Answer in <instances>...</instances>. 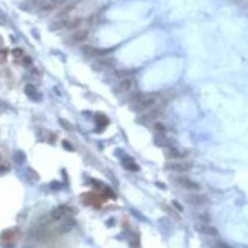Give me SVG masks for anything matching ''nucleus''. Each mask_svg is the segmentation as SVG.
I'll use <instances>...</instances> for the list:
<instances>
[{
    "label": "nucleus",
    "instance_id": "1",
    "mask_svg": "<svg viewBox=\"0 0 248 248\" xmlns=\"http://www.w3.org/2000/svg\"><path fill=\"white\" fill-rule=\"evenodd\" d=\"M155 102H157V95H140L139 102H137V108L139 110L151 108Z\"/></svg>",
    "mask_w": 248,
    "mask_h": 248
},
{
    "label": "nucleus",
    "instance_id": "2",
    "mask_svg": "<svg viewBox=\"0 0 248 248\" xmlns=\"http://www.w3.org/2000/svg\"><path fill=\"white\" fill-rule=\"evenodd\" d=\"M70 215H75V210L67 205H61L58 208H55L54 212H52V218L54 219H62V218H67Z\"/></svg>",
    "mask_w": 248,
    "mask_h": 248
},
{
    "label": "nucleus",
    "instance_id": "3",
    "mask_svg": "<svg viewBox=\"0 0 248 248\" xmlns=\"http://www.w3.org/2000/svg\"><path fill=\"white\" fill-rule=\"evenodd\" d=\"M177 183H178L180 186L186 187V189H190V190H198V189H200V184H198V183H195V181H192V180H189V178H186V177H178V178H177Z\"/></svg>",
    "mask_w": 248,
    "mask_h": 248
},
{
    "label": "nucleus",
    "instance_id": "4",
    "mask_svg": "<svg viewBox=\"0 0 248 248\" xmlns=\"http://www.w3.org/2000/svg\"><path fill=\"white\" fill-rule=\"evenodd\" d=\"M166 167L171 169V171L183 172V171H189V169L192 167V164H190V163H183V161H180V163H167Z\"/></svg>",
    "mask_w": 248,
    "mask_h": 248
},
{
    "label": "nucleus",
    "instance_id": "5",
    "mask_svg": "<svg viewBox=\"0 0 248 248\" xmlns=\"http://www.w3.org/2000/svg\"><path fill=\"white\" fill-rule=\"evenodd\" d=\"M187 201H189L190 204H193V205H201V204H204L207 200H205V197H203V195L193 193V195H189V197H187Z\"/></svg>",
    "mask_w": 248,
    "mask_h": 248
},
{
    "label": "nucleus",
    "instance_id": "6",
    "mask_svg": "<svg viewBox=\"0 0 248 248\" xmlns=\"http://www.w3.org/2000/svg\"><path fill=\"white\" fill-rule=\"evenodd\" d=\"M17 238H18V231H17L15 228L8 230V231H5V233L2 234V239H3L5 242H14Z\"/></svg>",
    "mask_w": 248,
    "mask_h": 248
},
{
    "label": "nucleus",
    "instance_id": "7",
    "mask_svg": "<svg viewBox=\"0 0 248 248\" xmlns=\"http://www.w3.org/2000/svg\"><path fill=\"white\" fill-rule=\"evenodd\" d=\"M41 9L44 11H50V9H54L56 6V0H41V3H40Z\"/></svg>",
    "mask_w": 248,
    "mask_h": 248
},
{
    "label": "nucleus",
    "instance_id": "8",
    "mask_svg": "<svg viewBox=\"0 0 248 248\" xmlns=\"http://www.w3.org/2000/svg\"><path fill=\"white\" fill-rule=\"evenodd\" d=\"M131 87H133V79H131V78L122 79V81H120V84H119V90H122V91H128Z\"/></svg>",
    "mask_w": 248,
    "mask_h": 248
},
{
    "label": "nucleus",
    "instance_id": "9",
    "mask_svg": "<svg viewBox=\"0 0 248 248\" xmlns=\"http://www.w3.org/2000/svg\"><path fill=\"white\" fill-rule=\"evenodd\" d=\"M85 38H87V31H85V29L76 31V32L73 34V41H82V40H85Z\"/></svg>",
    "mask_w": 248,
    "mask_h": 248
},
{
    "label": "nucleus",
    "instance_id": "10",
    "mask_svg": "<svg viewBox=\"0 0 248 248\" xmlns=\"http://www.w3.org/2000/svg\"><path fill=\"white\" fill-rule=\"evenodd\" d=\"M198 228H200V231H203V233H207V234H212V236H215V234H216V230H215L213 227H207V225H200Z\"/></svg>",
    "mask_w": 248,
    "mask_h": 248
},
{
    "label": "nucleus",
    "instance_id": "11",
    "mask_svg": "<svg viewBox=\"0 0 248 248\" xmlns=\"http://www.w3.org/2000/svg\"><path fill=\"white\" fill-rule=\"evenodd\" d=\"M81 24V18H73V20H70V21H67V28L69 29H73V28H76V26H79Z\"/></svg>",
    "mask_w": 248,
    "mask_h": 248
},
{
    "label": "nucleus",
    "instance_id": "12",
    "mask_svg": "<svg viewBox=\"0 0 248 248\" xmlns=\"http://www.w3.org/2000/svg\"><path fill=\"white\" fill-rule=\"evenodd\" d=\"M6 56H8V52L5 49H0V62H5L6 61Z\"/></svg>",
    "mask_w": 248,
    "mask_h": 248
},
{
    "label": "nucleus",
    "instance_id": "13",
    "mask_svg": "<svg viewBox=\"0 0 248 248\" xmlns=\"http://www.w3.org/2000/svg\"><path fill=\"white\" fill-rule=\"evenodd\" d=\"M21 54H23V52H21V50H18V49H17V50H14V56H21Z\"/></svg>",
    "mask_w": 248,
    "mask_h": 248
},
{
    "label": "nucleus",
    "instance_id": "14",
    "mask_svg": "<svg viewBox=\"0 0 248 248\" xmlns=\"http://www.w3.org/2000/svg\"><path fill=\"white\" fill-rule=\"evenodd\" d=\"M0 43H2V40H0Z\"/></svg>",
    "mask_w": 248,
    "mask_h": 248
}]
</instances>
